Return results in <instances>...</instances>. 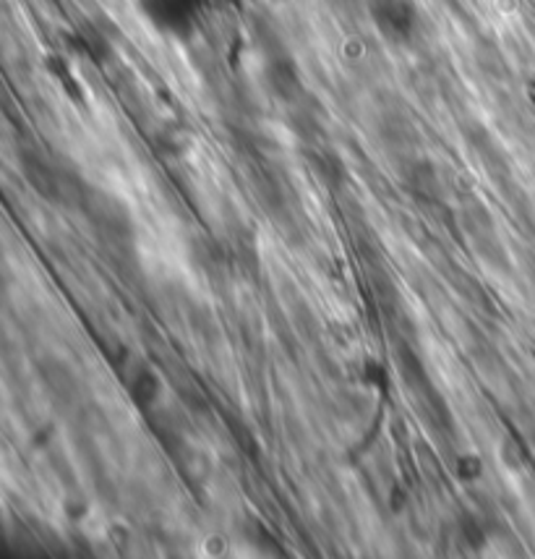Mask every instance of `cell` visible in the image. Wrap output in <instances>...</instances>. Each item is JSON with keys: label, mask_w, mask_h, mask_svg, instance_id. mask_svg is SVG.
Here are the masks:
<instances>
[{"label": "cell", "mask_w": 535, "mask_h": 559, "mask_svg": "<svg viewBox=\"0 0 535 559\" xmlns=\"http://www.w3.org/2000/svg\"><path fill=\"white\" fill-rule=\"evenodd\" d=\"M369 16L390 43H411L418 32V9L413 0H369Z\"/></svg>", "instance_id": "obj_2"}, {"label": "cell", "mask_w": 535, "mask_h": 559, "mask_svg": "<svg viewBox=\"0 0 535 559\" xmlns=\"http://www.w3.org/2000/svg\"><path fill=\"white\" fill-rule=\"evenodd\" d=\"M136 5L157 29L186 37L202 24L212 0H136Z\"/></svg>", "instance_id": "obj_1"}]
</instances>
